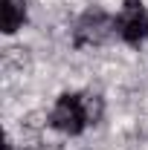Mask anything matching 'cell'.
I'll return each instance as SVG.
<instances>
[{"mask_svg":"<svg viewBox=\"0 0 148 150\" xmlns=\"http://www.w3.org/2000/svg\"><path fill=\"white\" fill-rule=\"evenodd\" d=\"M116 32L128 46H139L148 38V9L142 6V0H125L116 18Z\"/></svg>","mask_w":148,"mask_h":150,"instance_id":"3957f363","label":"cell"},{"mask_svg":"<svg viewBox=\"0 0 148 150\" xmlns=\"http://www.w3.org/2000/svg\"><path fill=\"white\" fill-rule=\"evenodd\" d=\"M3 150H12V139H6V147H3Z\"/></svg>","mask_w":148,"mask_h":150,"instance_id":"8992f818","label":"cell"},{"mask_svg":"<svg viewBox=\"0 0 148 150\" xmlns=\"http://www.w3.org/2000/svg\"><path fill=\"white\" fill-rule=\"evenodd\" d=\"M29 18L26 0H0V26L3 35H15Z\"/></svg>","mask_w":148,"mask_h":150,"instance_id":"277c9868","label":"cell"},{"mask_svg":"<svg viewBox=\"0 0 148 150\" xmlns=\"http://www.w3.org/2000/svg\"><path fill=\"white\" fill-rule=\"evenodd\" d=\"M50 124L55 130L67 133V136H78V133L87 127L84 107H81V95L78 93L58 95V101L52 104V110H50Z\"/></svg>","mask_w":148,"mask_h":150,"instance_id":"7a4b0ae2","label":"cell"},{"mask_svg":"<svg viewBox=\"0 0 148 150\" xmlns=\"http://www.w3.org/2000/svg\"><path fill=\"white\" fill-rule=\"evenodd\" d=\"M81 107H84V118L87 124H99L105 115V98L99 93H81Z\"/></svg>","mask_w":148,"mask_h":150,"instance_id":"5b68a950","label":"cell"},{"mask_svg":"<svg viewBox=\"0 0 148 150\" xmlns=\"http://www.w3.org/2000/svg\"><path fill=\"white\" fill-rule=\"evenodd\" d=\"M116 32V18L102 9H87L73 26V46H102Z\"/></svg>","mask_w":148,"mask_h":150,"instance_id":"6da1fadb","label":"cell"}]
</instances>
